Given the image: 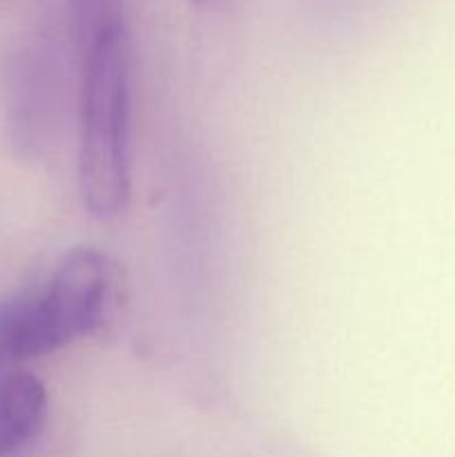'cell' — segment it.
Instances as JSON below:
<instances>
[{
    "label": "cell",
    "instance_id": "obj_3",
    "mask_svg": "<svg viewBox=\"0 0 455 457\" xmlns=\"http://www.w3.org/2000/svg\"><path fill=\"white\" fill-rule=\"evenodd\" d=\"M47 415V391L31 373L0 379V457L21 453L40 433Z\"/></svg>",
    "mask_w": 455,
    "mask_h": 457
},
{
    "label": "cell",
    "instance_id": "obj_4",
    "mask_svg": "<svg viewBox=\"0 0 455 457\" xmlns=\"http://www.w3.org/2000/svg\"><path fill=\"white\" fill-rule=\"evenodd\" d=\"M74 49L129 27L128 0H67Z\"/></svg>",
    "mask_w": 455,
    "mask_h": 457
},
{
    "label": "cell",
    "instance_id": "obj_1",
    "mask_svg": "<svg viewBox=\"0 0 455 457\" xmlns=\"http://www.w3.org/2000/svg\"><path fill=\"white\" fill-rule=\"evenodd\" d=\"M79 61V192L89 214L112 219L132 192L129 103L132 38L129 27L76 49Z\"/></svg>",
    "mask_w": 455,
    "mask_h": 457
},
{
    "label": "cell",
    "instance_id": "obj_5",
    "mask_svg": "<svg viewBox=\"0 0 455 457\" xmlns=\"http://www.w3.org/2000/svg\"><path fill=\"white\" fill-rule=\"evenodd\" d=\"M192 3L201 4V7H217V4L226 3V0H192Z\"/></svg>",
    "mask_w": 455,
    "mask_h": 457
},
{
    "label": "cell",
    "instance_id": "obj_2",
    "mask_svg": "<svg viewBox=\"0 0 455 457\" xmlns=\"http://www.w3.org/2000/svg\"><path fill=\"white\" fill-rule=\"evenodd\" d=\"M114 263L76 248L43 288L0 303V364L34 360L94 333L114 299Z\"/></svg>",
    "mask_w": 455,
    "mask_h": 457
}]
</instances>
